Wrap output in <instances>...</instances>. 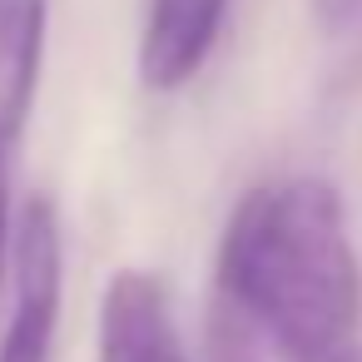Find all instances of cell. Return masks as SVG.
Masks as SVG:
<instances>
[{
    "mask_svg": "<svg viewBox=\"0 0 362 362\" xmlns=\"http://www.w3.org/2000/svg\"><path fill=\"white\" fill-rule=\"evenodd\" d=\"M218 298L288 362H332L357 342L362 273L342 199L317 174L248 189L218 238Z\"/></svg>",
    "mask_w": 362,
    "mask_h": 362,
    "instance_id": "cell-1",
    "label": "cell"
},
{
    "mask_svg": "<svg viewBox=\"0 0 362 362\" xmlns=\"http://www.w3.org/2000/svg\"><path fill=\"white\" fill-rule=\"evenodd\" d=\"M65 243L50 199H30L16 218L11 243V322L0 332V362H50L60 322Z\"/></svg>",
    "mask_w": 362,
    "mask_h": 362,
    "instance_id": "cell-2",
    "label": "cell"
},
{
    "mask_svg": "<svg viewBox=\"0 0 362 362\" xmlns=\"http://www.w3.org/2000/svg\"><path fill=\"white\" fill-rule=\"evenodd\" d=\"M233 0H149L139 30V85L154 95L184 90L214 55Z\"/></svg>",
    "mask_w": 362,
    "mask_h": 362,
    "instance_id": "cell-3",
    "label": "cell"
},
{
    "mask_svg": "<svg viewBox=\"0 0 362 362\" xmlns=\"http://www.w3.org/2000/svg\"><path fill=\"white\" fill-rule=\"evenodd\" d=\"M174 342L179 332L164 278L144 268H119L100 303V362H149Z\"/></svg>",
    "mask_w": 362,
    "mask_h": 362,
    "instance_id": "cell-4",
    "label": "cell"
},
{
    "mask_svg": "<svg viewBox=\"0 0 362 362\" xmlns=\"http://www.w3.org/2000/svg\"><path fill=\"white\" fill-rule=\"evenodd\" d=\"M45 30L50 0H0V134L11 144L21 139L40 90Z\"/></svg>",
    "mask_w": 362,
    "mask_h": 362,
    "instance_id": "cell-5",
    "label": "cell"
},
{
    "mask_svg": "<svg viewBox=\"0 0 362 362\" xmlns=\"http://www.w3.org/2000/svg\"><path fill=\"white\" fill-rule=\"evenodd\" d=\"M6 149H11V139L0 134V288H6V273H11V243H16V223H11V169H6Z\"/></svg>",
    "mask_w": 362,
    "mask_h": 362,
    "instance_id": "cell-6",
    "label": "cell"
},
{
    "mask_svg": "<svg viewBox=\"0 0 362 362\" xmlns=\"http://www.w3.org/2000/svg\"><path fill=\"white\" fill-rule=\"evenodd\" d=\"M308 11H313V21H317L327 35H342V30L362 16V0H308Z\"/></svg>",
    "mask_w": 362,
    "mask_h": 362,
    "instance_id": "cell-7",
    "label": "cell"
},
{
    "mask_svg": "<svg viewBox=\"0 0 362 362\" xmlns=\"http://www.w3.org/2000/svg\"><path fill=\"white\" fill-rule=\"evenodd\" d=\"M149 362H189V357H184V347L174 342V347H164V352H159V357H149Z\"/></svg>",
    "mask_w": 362,
    "mask_h": 362,
    "instance_id": "cell-8",
    "label": "cell"
},
{
    "mask_svg": "<svg viewBox=\"0 0 362 362\" xmlns=\"http://www.w3.org/2000/svg\"><path fill=\"white\" fill-rule=\"evenodd\" d=\"M332 362H362V342H352V347H347V352H337Z\"/></svg>",
    "mask_w": 362,
    "mask_h": 362,
    "instance_id": "cell-9",
    "label": "cell"
}]
</instances>
